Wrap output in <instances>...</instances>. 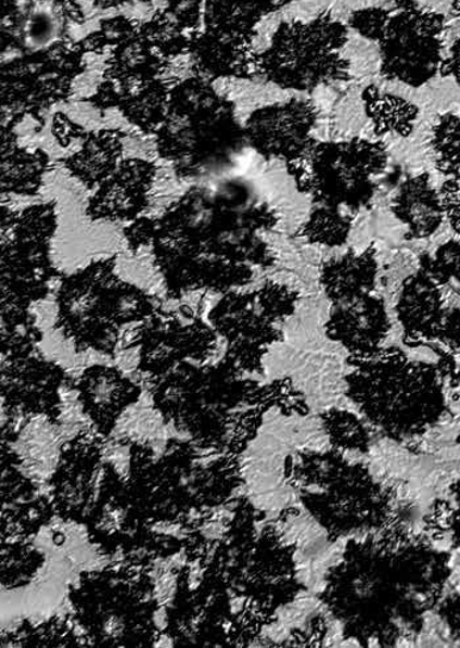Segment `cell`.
Masks as SVG:
<instances>
[{
  "label": "cell",
  "instance_id": "cell-1",
  "mask_svg": "<svg viewBox=\"0 0 460 648\" xmlns=\"http://www.w3.org/2000/svg\"><path fill=\"white\" fill-rule=\"evenodd\" d=\"M270 205L239 180L194 186L163 215L139 217L123 230L129 251L152 246L154 265L169 298L199 290H239L253 282L254 267L276 264L260 237L277 226Z\"/></svg>",
  "mask_w": 460,
  "mask_h": 648
},
{
  "label": "cell",
  "instance_id": "cell-5",
  "mask_svg": "<svg viewBox=\"0 0 460 648\" xmlns=\"http://www.w3.org/2000/svg\"><path fill=\"white\" fill-rule=\"evenodd\" d=\"M349 30L331 16L312 22L284 23L259 58V73L270 82L297 91L350 79V61L344 58Z\"/></svg>",
  "mask_w": 460,
  "mask_h": 648
},
{
  "label": "cell",
  "instance_id": "cell-26",
  "mask_svg": "<svg viewBox=\"0 0 460 648\" xmlns=\"http://www.w3.org/2000/svg\"><path fill=\"white\" fill-rule=\"evenodd\" d=\"M439 196L445 216L449 219L452 229L460 233V179L447 180L440 189Z\"/></svg>",
  "mask_w": 460,
  "mask_h": 648
},
{
  "label": "cell",
  "instance_id": "cell-6",
  "mask_svg": "<svg viewBox=\"0 0 460 648\" xmlns=\"http://www.w3.org/2000/svg\"><path fill=\"white\" fill-rule=\"evenodd\" d=\"M2 310H29L51 292L55 269L51 245L58 230L54 203L22 212L2 209Z\"/></svg>",
  "mask_w": 460,
  "mask_h": 648
},
{
  "label": "cell",
  "instance_id": "cell-12",
  "mask_svg": "<svg viewBox=\"0 0 460 648\" xmlns=\"http://www.w3.org/2000/svg\"><path fill=\"white\" fill-rule=\"evenodd\" d=\"M157 166L140 158L120 162L90 198L86 215L92 221H133L149 204Z\"/></svg>",
  "mask_w": 460,
  "mask_h": 648
},
{
  "label": "cell",
  "instance_id": "cell-30",
  "mask_svg": "<svg viewBox=\"0 0 460 648\" xmlns=\"http://www.w3.org/2000/svg\"><path fill=\"white\" fill-rule=\"evenodd\" d=\"M394 2L399 10H412L418 8V0H394Z\"/></svg>",
  "mask_w": 460,
  "mask_h": 648
},
{
  "label": "cell",
  "instance_id": "cell-4",
  "mask_svg": "<svg viewBox=\"0 0 460 648\" xmlns=\"http://www.w3.org/2000/svg\"><path fill=\"white\" fill-rule=\"evenodd\" d=\"M387 149L379 141L353 139L315 143L288 164L297 189L320 205L360 211L374 199L378 178L387 170Z\"/></svg>",
  "mask_w": 460,
  "mask_h": 648
},
{
  "label": "cell",
  "instance_id": "cell-20",
  "mask_svg": "<svg viewBox=\"0 0 460 648\" xmlns=\"http://www.w3.org/2000/svg\"><path fill=\"white\" fill-rule=\"evenodd\" d=\"M352 232V219L342 214L341 209L320 205L301 229L303 239L309 244L325 247H340L346 244Z\"/></svg>",
  "mask_w": 460,
  "mask_h": 648
},
{
  "label": "cell",
  "instance_id": "cell-15",
  "mask_svg": "<svg viewBox=\"0 0 460 648\" xmlns=\"http://www.w3.org/2000/svg\"><path fill=\"white\" fill-rule=\"evenodd\" d=\"M396 219L408 228V239H429L443 226L445 212L431 177L420 174L400 186L393 202Z\"/></svg>",
  "mask_w": 460,
  "mask_h": 648
},
{
  "label": "cell",
  "instance_id": "cell-8",
  "mask_svg": "<svg viewBox=\"0 0 460 648\" xmlns=\"http://www.w3.org/2000/svg\"><path fill=\"white\" fill-rule=\"evenodd\" d=\"M297 302L296 291L276 282L252 292H228L208 315L210 326L227 341L228 363L259 372L264 355L283 339L278 323L295 314Z\"/></svg>",
  "mask_w": 460,
  "mask_h": 648
},
{
  "label": "cell",
  "instance_id": "cell-16",
  "mask_svg": "<svg viewBox=\"0 0 460 648\" xmlns=\"http://www.w3.org/2000/svg\"><path fill=\"white\" fill-rule=\"evenodd\" d=\"M378 259L374 247L362 253L349 252L325 262L320 282L325 294L334 304L353 301L375 289Z\"/></svg>",
  "mask_w": 460,
  "mask_h": 648
},
{
  "label": "cell",
  "instance_id": "cell-23",
  "mask_svg": "<svg viewBox=\"0 0 460 648\" xmlns=\"http://www.w3.org/2000/svg\"><path fill=\"white\" fill-rule=\"evenodd\" d=\"M421 267L439 284L449 283L450 280L460 283V242L447 241L438 247L434 257L426 255L421 258Z\"/></svg>",
  "mask_w": 460,
  "mask_h": 648
},
{
  "label": "cell",
  "instance_id": "cell-22",
  "mask_svg": "<svg viewBox=\"0 0 460 648\" xmlns=\"http://www.w3.org/2000/svg\"><path fill=\"white\" fill-rule=\"evenodd\" d=\"M433 149L437 169L451 178L460 179V117L446 114L433 129Z\"/></svg>",
  "mask_w": 460,
  "mask_h": 648
},
{
  "label": "cell",
  "instance_id": "cell-17",
  "mask_svg": "<svg viewBox=\"0 0 460 648\" xmlns=\"http://www.w3.org/2000/svg\"><path fill=\"white\" fill-rule=\"evenodd\" d=\"M123 137L119 130H101L85 135L82 149L64 160L65 169L87 189H95L120 165Z\"/></svg>",
  "mask_w": 460,
  "mask_h": 648
},
{
  "label": "cell",
  "instance_id": "cell-2",
  "mask_svg": "<svg viewBox=\"0 0 460 648\" xmlns=\"http://www.w3.org/2000/svg\"><path fill=\"white\" fill-rule=\"evenodd\" d=\"M115 267L116 257L99 259L61 279L54 329L77 353H114L122 327L142 322L158 309L155 297L123 280Z\"/></svg>",
  "mask_w": 460,
  "mask_h": 648
},
{
  "label": "cell",
  "instance_id": "cell-24",
  "mask_svg": "<svg viewBox=\"0 0 460 648\" xmlns=\"http://www.w3.org/2000/svg\"><path fill=\"white\" fill-rule=\"evenodd\" d=\"M157 64L145 43L139 40L124 42L115 59V71L126 74V78H149L152 67Z\"/></svg>",
  "mask_w": 460,
  "mask_h": 648
},
{
  "label": "cell",
  "instance_id": "cell-7",
  "mask_svg": "<svg viewBox=\"0 0 460 648\" xmlns=\"http://www.w3.org/2000/svg\"><path fill=\"white\" fill-rule=\"evenodd\" d=\"M352 360L356 369L347 378L349 395L385 425L394 427L395 416H414L440 401L433 367L409 363L399 348H378Z\"/></svg>",
  "mask_w": 460,
  "mask_h": 648
},
{
  "label": "cell",
  "instance_id": "cell-14",
  "mask_svg": "<svg viewBox=\"0 0 460 648\" xmlns=\"http://www.w3.org/2000/svg\"><path fill=\"white\" fill-rule=\"evenodd\" d=\"M439 283L424 270L404 280L396 315L404 330L406 344L438 340L447 310Z\"/></svg>",
  "mask_w": 460,
  "mask_h": 648
},
{
  "label": "cell",
  "instance_id": "cell-10",
  "mask_svg": "<svg viewBox=\"0 0 460 648\" xmlns=\"http://www.w3.org/2000/svg\"><path fill=\"white\" fill-rule=\"evenodd\" d=\"M124 348H139V369L157 376L182 360L205 363L217 347L216 330L189 305L169 312L159 308L133 330Z\"/></svg>",
  "mask_w": 460,
  "mask_h": 648
},
{
  "label": "cell",
  "instance_id": "cell-19",
  "mask_svg": "<svg viewBox=\"0 0 460 648\" xmlns=\"http://www.w3.org/2000/svg\"><path fill=\"white\" fill-rule=\"evenodd\" d=\"M367 115L374 122L376 132H395L407 137L412 134L419 109L394 96H381L375 87L363 92Z\"/></svg>",
  "mask_w": 460,
  "mask_h": 648
},
{
  "label": "cell",
  "instance_id": "cell-11",
  "mask_svg": "<svg viewBox=\"0 0 460 648\" xmlns=\"http://www.w3.org/2000/svg\"><path fill=\"white\" fill-rule=\"evenodd\" d=\"M319 112L314 103L292 99L254 111L245 124L246 141L266 160L291 164L316 143L312 137Z\"/></svg>",
  "mask_w": 460,
  "mask_h": 648
},
{
  "label": "cell",
  "instance_id": "cell-3",
  "mask_svg": "<svg viewBox=\"0 0 460 648\" xmlns=\"http://www.w3.org/2000/svg\"><path fill=\"white\" fill-rule=\"evenodd\" d=\"M155 135L159 157L171 162L183 179L226 170L246 141L232 103L199 80L171 93L165 120Z\"/></svg>",
  "mask_w": 460,
  "mask_h": 648
},
{
  "label": "cell",
  "instance_id": "cell-13",
  "mask_svg": "<svg viewBox=\"0 0 460 648\" xmlns=\"http://www.w3.org/2000/svg\"><path fill=\"white\" fill-rule=\"evenodd\" d=\"M389 330L387 307L382 297L372 294L334 304L325 323L328 338L338 342L353 355L381 348Z\"/></svg>",
  "mask_w": 460,
  "mask_h": 648
},
{
  "label": "cell",
  "instance_id": "cell-31",
  "mask_svg": "<svg viewBox=\"0 0 460 648\" xmlns=\"http://www.w3.org/2000/svg\"><path fill=\"white\" fill-rule=\"evenodd\" d=\"M452 10L460 12V0H453Z\"/></svg>",
  "mask_w": 460,
  "mask_h": 648
},
{
  "label": "cell",
  "instance_id": "cell-21",
  "mask_svg": "<svg viewBox=\"0 0 460 648\" xmlns=\"http://www.w3.org/2000/svg\"><path fill=\"white\" fill-rule=\"evenodd\" d=\"M41 340V329L29 310H2L3 358L27 355Z\"/></svg>",
  "mask_w": 460,
  "mask_h": 648
},
{
  "label": "cell",
  "instance_id": "cell-27",
  "mask_svg": "<svg viewBox=\"0 0 460 648\" xmlns=\"http://www.w3.org/2000/svg\"><path fill=\"white\" fill-rule=\"evenodd\" d=\"M438 341L452 348L460 347V308L447 310Z\"/></svg>",
  "mask_w": 460,
  "mask_h": 648
},
{
  "label": "cell",
  "instance_id": "cell-9",
  "mask_svg": "<svg viewBox=\"0 0 460 648\" xmlns=\"http://www.w3.org/2000/svg\"><path fill=\"white\" fill-rule=\"evenodd\" d=\"M444 29L438 12L416 8L391 14L378 41L382 76L416 89L431 82L444 61Z\"/></svg>",
  "mask_w": 460,
  "mask_h": 648
},
{
  "label": "cell",
  "instance_id": "cell-28",
  "mask_svg": "<svg viewBox=\"0 0 460 648\" xmlns=\"http://www.w3.org/2000/svg\"><path fill=\"white\" fill-rule=\"evenodd\" d=\"M54 135L62 147H67L72 139H77L79 136H85L84 130L74 126L64 115H58L54 120Z\"/></svg>",
  "mask_w": 460,
  "mask_h": 648
},
{
  "label": "cell",
  "instance_id": "cell-25",
  "mask_svg": "<svg viewBox=\"0 0 460 648\" xmlns=\"http://www.w3.org/2000/svg\"><path fill=\"white\" fill-rule=\"evenodd\" d=\"M389 16L391 12L383 9L360 10L350 16L349 26L366 39L378 42Z\"/></svg>",
  "mask_w": 460,
  "mask_h": 648
},
{
  "label": "cell",
  "instance_id": "cell-29",
  "mask_svg": "<svg viewBox=\"0 0 460 648\" xmlns=\"http://www.w3.org/2000/svg\"><path fill=\"white\" fill-rule=\"evenodd\" d=\"M450 58L443 61L439 67V74L443 77H453L460 87V37L452 43Z\"/></svg>",
  "mask_w": 460,
  "mask_h": 648
},
{
  "label": "cell",
  "instance_id": "cell-18",
  "mask_svg": "<svg viewBox=\"0 0 460 648\" xmlns=\"http://www.w3.org/2000/svg\"><path fill=\"white\" fill-rule=\"evenodd\" d=\"M2 194L36 196L49 170L48 154L18 148L11 128L3 127Z\"/></svg>",
  "mask_w": 460,
  "mask_h": 648
}]
</instances>
